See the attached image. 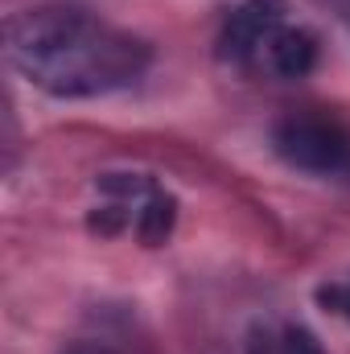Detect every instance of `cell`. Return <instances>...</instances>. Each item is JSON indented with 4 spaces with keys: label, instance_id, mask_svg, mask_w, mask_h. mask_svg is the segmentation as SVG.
Segmentation results:
<instances>
[{
    "label": "cell",
    "instance_id": "6da1fadb",
    "mask_svg": "<svg viewBox=\"0 0 350 354\" xmlns=\"http://www.w3.org/2000/svg\"><path fill=\"white\" fill-rule=\"evenodd\" d=\"M8 62L46 95L95 99L136 87L153 62L149 41L83 12V8H25L8 21Z\"/></svg>",
    "mask_w": 350,
    "mask_h": 354
},
{
    "label": "cell",
    "instance_id": "7a4b0ae2",
    "mask_svg": "<svg viewBox=\"0 0 350 354\" xmlns=\"http://www.w3.org/2000/svg\"><path fill=\"white\" fill-rule=\"evenodd\" d=\"M99 214L95 227L116 235V231H136L145 248H157L169 239L177 218V202L169 189H161L145 174H103L99 177Z\"/></svg>",
    "mask_w": 350,
    "mask_h": 354
},
{
    "label": "cell",
    "instance_id": "3957f363",
    "mask_svg": "<svg viewBox=\"0 0 350 354\" xmlns=\"http://www.w3.org/2000/svg\"><path fill=\"white\" fill-rule=\"evenodd\" d=\"M272 153L309 177H347L350 174V128L317 107L284 111L272 124Z\"/></svg>",
    "mask_w": 350,
    "mask_h": 354
},
{
    "label": "cell",
    "instance_id": "277c9868",
    "mask_svg": "<svg viewBox=\"0 0 350 354\" xmlns=\"http://www.w3.org/2000/svg\"><path fill=\"white\" fill-rule=\"evenodd\" d=\"M288 21V4L284 0H243L227 25H223V37H219V54L243 71H256L268 50V41L276 37V29Z\"/></svg>",
    "mask_w": 350,
    "mask_h": 354
},
{
    "label": "cell",
    "instance_id": "5b68a950",
    "mask_svg": "<svg viewBox=\"0 0 350 354\" xmlns=\"http://www.w3.org/2000/svg\"><path fill=\"white\" fill-rule=\"evenodd\" d=\"M313 62H317V37L305 25L284 21L276 29V37L268 41V50H264L256 71L272 75V79H305L313 71Z\"/></svg>",
    "mask_w": 350,
    "mask_h": 354
},
{
    "label": "cell",
    "instance_id": "8992f818",
    "mask_svg": "<svg viewBox=\"0 0 350 354\" xmlns=\"http://www.w3.org/2000/svg\"><path fill=\"white\" fill-rule=\"evenodd\" d=\"M243 354H326V351H322V342L313 338V330H305L301 322L268 317L260 326H252Z\"/></svg>",
    "mask_w": 350,
    "mask_h": 354
},
{
    "label": "cell",
    "instance_id": "52a82bcc",
    "mask_svg": "<svg viewBox=\"0 0 350 354\" xmlns=\"http://www.w3.org/2000/svg\"><path fill=\"white\" fill-rule=\"evenodd\" d=\"M317 301H322L326 309H334L338 317L350 322V272L338 276V280H330V284H322V288H317Z\"/></svg>",
    "mask_w": 350,
    "mask_h": 354
},
{
    "label": "cell",
    "instance_id": "ba28073f",
    "mask_svg": "<svg viewBox=\"0 0 350 354\" xmlns=\"http://www.w3.org/2000/svg\"><path fill=\"white\" fill-rule=\"evenodd\" d=\"M62 354H120V351L107 346V342H75V346H66Z\"/></svg>",
    "mask_w": 350,
    "mask_h": 354
}]
</instances>
